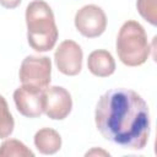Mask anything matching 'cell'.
Masks as SVG:
<instances>
[{
	"label": "cell",
	"mask_w": 157,
	"mask_h": 157,
	"mask_svg": "<svg viewBox=\"0 0 157 157\" xmlns=\"http://www.w3.org/2000/svg\"><path fill=\"white\" fill-rule=\"evenodd\" d=\"M82 49L74 40H64L55 50L54 59L60 72L67 76L77 75L82 69Z\"/></svg>",
	"instance_id": "52a82bcc"
},
{
	"label": "cell",
	"mask_w": 157,
	"mask_h": 157,
	"mask_svg": "<svg viewBox=\"0 0 157 157\" xmlns=\"http://www.w3.org/2000/svg\"><path fill=\"white\" fill-rule=\"evenodd\" d=\"M150 44L145 28L136 21H126L117 37V53L126 66L142 65L150 55Z\"/></svg>",
	"instance_id": "3957f363"
},
{
	"label": "cell",
	"mask_w": 157,
	"mask_h": 157,
	"mask_svg": "<svg viewBox=\"0 0 157 157\" xmlns=\"http://www.w3.org/2000/svg\"><path fill=\"white\" fill-rule=\"evenodd\" d=\"M34 145L43 155H53L61 147V137L58 131L50 128H43L34 135Z\"/></svg>",
	"instance_id": "30bf717a"
},
{
	"label": "cell",
	"mask_w": 157,
	"mask_h": 157,
	"mask_svg": "<svg viewBox=\"0 0 157 157\" xmlns=\"http://www.w3.org/2000/svg\"><path fill=\"white\" fill-rule=\"evenodd\" d=\"M71 108L72 99L67 90L61 86H48L44 90V113L50 119H65Z\"/></svg>",
	"instance_id": "ba28073f"
},
{
	"label": "cell",
	"mask_w": 157,
	"mask_h": 157,
	"mask_svg": "<svg viewBox=\"0 0 157 157\" xmlns=\"http://www.w3.org/2000/svg\"><path fill=\"white\" fill-rule=\"evenodd\" d=\"M75 26L82 36L87 38H96L105 31L107 17L99 6L86 5L76 12Z\"/></svg>",
	"instance_id": "5b68a950"
},
{
	"label": "cell",
	"mask_w": 157,
	"mask_h": 157,
	"mask_svg": "<svg viewBox=\"0 0 157 157\" xmlns=\"http://www.w3.org/2000/svg\"><path fill=\"white\" fill-rule=\"evenodd\" d=\"M139 13L151 25L157 23V0H137Z\"/></svg>",
	"instance_id": "4fadbf2b"
},
{
	"label": "cell",
	"mask_w": 157,
	"mask_h": 157,
	"mask_svg": "<svg viewBox=\"0 0 157 157\" xmlns=\"http://www.w3.org/2000/svg\"><path fill=\"white\" fill-rule=\"evenodd\" d=\"M13 101L17 110L27 118H37L44 113V90L22 85L13 92Z\"/></svg>",
	"instance_id": "8992f818"
},
{
	"label": "cell",
	"mask_w": 157,
	"mask_h": 157,
	"mask_svg": "<svg viewBox=\"0 0 157 157\" xmlns=\"http://www.w3.org/2000/svg\"><path fill=\"white\" fill-rule=\"evenodd\" d=\"M52 61L48 56H26L20 67L22 85L45 90L50 83Z\"/></svg>",
	"instance_id": "277c9868"
},
{
	"label": "cell",
	"mask_w": 157,
	"mask_h": 157,
	"mask_svg": "<svg viewBox=\"0 0 157 157\" xmlns=\"http://www.w3.org/2000/svg\"><path fill=\"white\" fill-rule=\"evenodd\" d=\"M87 66L91 74L98 77L110 76L115 70V61L112 54L107 50H93L87 59Z\"/></svg>",
	"instance_id": "9c48e42d"
},
{
	"label": "cell",
	"mask_w": 157,
	"mask_h": 157,
	"mask_svg": "<svg viewBox=\"0 0 157 157\" xmlns=\"http://www.w3.org/2000/svg\"><path fill=\"white\" fill-rule=\"evenodd\" d=\"M15 121L9 110L6 99L0 96V139H5L13 131Z\"/></svg>",
	"instance_id": "7c38bea8"
},
{
	"label": "cell",
	"mask_w": 157,
	"mask_h": 157,
	"mask_svg": "<svg viewBox=\"0 0 157 157\" xmlns=\"http://www.w3.org/2000/svg\"><path fill=\"white\" fill-rule=\"evenodd\" d=\"M33 157L34 153L21 141L10 139L0 145V157Z\"/></svg>",
	"instance_id": "8fae6325"
},
{
	"label": "cell",
	"mask_w": 157,
	"mask_h": 157,
	"mask_svg": "<svg viewBox=\"0 0 157 157\" xmlns=\"http://www.w3.org/2000/svg\"><path fill=\"white\" fill-rule=\"evenodd\" d=\"M101 135L129 150H142L150 136V112L144 98L129 88H113L101 96L96 112Z\"/></svg>",
	"instance_id": "6da1fadb"
},
{
	"label": "cell",
	"mask_w": 157,
	"mask_h": 157,
	"mask_svg": "<svg viewBox=\"0 0 157 157\" xmlns=\"http://www.w3.org/2000/svg\"><path fill=\"white\" fill-rule=\"evenodd\" d=\"M27 39L36 52H48L58 39V27L50 6L43 0H34L26 9Z\"/></svg>",
	"instance_id": "7a4b0ae2"
},
{
	"label": "cell",
	"mask_w": 157,
	"mask_h": 157,
	"mask_svg": "<svg viewBox=\"0 0 157 157\" xmlns=\"http://www.w3.org/2000/svg\"><path fill=\"white\" fill-rule=\"evenodd\" d=\"M22 0H0V5L5 9H15L21 4Z\"/></svg>",
	"instance_id": "5bb4252c"
}]
</instances>
